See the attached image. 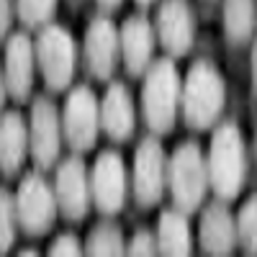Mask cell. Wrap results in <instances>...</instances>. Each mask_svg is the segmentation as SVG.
Returning a JSON list of instances; mask_svg holds the SVG:
<instances>
[{
    "mask_svg": "<svg viewBox=\"0 0 257 257\" xmlns=\"http://www.w3.org/2000/svg\"><path fill=\"white\" fill-rule=\"evenodd\" d=\"M226 103V85L211 59H196L183 80L180 111L190 128L206 132L219 121Z\"/></svg>",
    "mask_w": 257,
    "mask_h": 257,
    "instance_id": "6da1fadb",
    "label": "cell"
},
{
    "mask_svg": "<svg viewBox=\"0 0 257 257\" xmlns=\"http://www.w3.org/2000/svg\"><path fill=\"white\" fill-rule=\"evenodd\" d=\"M206 170L208 188L216 193L219 201H234L242 193L247 178V149L244 137L234 121L216 126L206 157Z\"/></svg>",
    "mask_w": 257,
    "mask_h": 257,
    "instance_id": "7a4b0ae2",
    "label": "cell"
},
{
    "mask_svg": "<svg viewBox=\"0 0 257 257\" xmlns=\"http://www.w3.org/2000/svg\"><path fill=\"white\" fill-rule=\"evenodd\" d=\"M180 90H183V80L173 59L162 57L149 64V70L144 72V88H142V116L152 134L160 137L175 128Z\"/></svg>",
    "mask_w": 257,
    "mask_h": 257,
    "instance_id": "3957f363",
    "label": "cell"
},
{
    "mask_svg": "<svg viewBox=\"0 0 257 257\" xmlns=\"http://www.w3.org/2000/svg\"><path fill=\"white\" fill-rule=\"evenodd\" d=\"M167 188L175 201V208L193 213L206 201L208 170L198 142H183L167 160Z\"/></svg>",
    "mask_w": 257,
    "mask_h": 257,
    "instance_id": "277c9868",
    "label": "cell"
},
{
    "mask_svg": "<svg viewBox=\"0 0 257 257\" xmlns=\"http://www.w3.org/2000/svg\"><path fill=\"white\" fill-rule=\"evenodd\" d=\"M36 52V67L44 77V85L52 93H62L70 88V82L75 77V39L67 26L49 21L47 26L39 29V36L34 41Z\"/></svg>",
    "mask_w": 257,
    "mask_h": 257,
    "instance_id": "5b68a950",
    "label": "cell"
},
{
    "mask_svg": "<svg viewBox=\"0 0 257 257\" xmlns=\"http://www.w3.org/2000/svg\"><path fill=\"white\" fill-rule=\"evenodd\" d=\"M16 216L18 226L24 229L29 237H44L57 221V196L54 188L41 178L39 173H31L21 180L16 190Z\"/></svg>",
    "mask_w": 257,
    "mask_h": 257,
    "instance_id": "8992f818",
    "label": "cell"
},
{
    "mask_svg": "<svg viewBox=\"0 0 257 257\" xmlns=\"http://www.w3.org/2000/svg\"><path fill=\"white\" fill-rule=\"evenodd\" d=\"M100 132V103L88 85L70 90L62 111V134L75 152H88L98 142Z\"/></svg>",
    "mask_w": 257,
    "mask_h": 257,
    "instance_id": "52a82bcc",
    "label": "cell"
},
{
    "mask_svg": "<svg viewBox=\"0 0 257 257\" xmlns=\"http://www.w3.org/2000/svg\"><path fill=\"white\" fill-rule=\"evenodd\" d=\"M62 116L57 105L47 95H36L29 118V152L39 170H49L57 165L62 152Z\"/></svg>",
    "mask_w": 257,
    "mask_h": 257,
    "instance_id": "ba28073f",
    "label": "cell"
},
{
    "mask_svg": "<svg viewBox=\"0 0 257 257\" xmlns=\"http://www.w3.org/2000/svg\"><path fill=\"white\" fill-rule=\"evenodd\" d=\"M134 201L142 208H155L165 198L167 157L157 137H147L134 155Z\"/></svg>",
    "mask_w": 257,
    "mask_h": 257,
    "instance_id": "9c48e42d",
    "label": "cell"
},
{
    "mask_svg": "<svg viewBox=\"0 0 257 257\" xmlns=\"http://www.w3.org/2000/svg\"><path fill=\"white\" fill-rule=\"evenodd\" d=\"M126 165L113 149H103L90 170L93 203L103 216H113L126 203Z\"/></svg>",
    "mask_w": 257,
    "mask_h": 257,
    "instance_id": "30bf717a",
    "label": "cell"
},
{
    "mask_svg": "<svg viewBox=\"0 0 257 257\" xmlns=\"http://www.w3.org/2000/svg\"><path fill=\"white\" fill-rule=\"evenodd\" d=\"M54 196L59 213L70 221H82L90 211L93 193H90V175L88 165L77 155L67 157L57 167V180H54Z\"/></svg>",
    "mask_w": 257,
    "mask_h": 257,
    "instance_id": "8fae6325",
    "label": "cell"
},
{
    "mask_svg": "<svg viewBox=\"0 0 257 257\" xmlns=\"http://www.w3.org/2000/svg\"><path fill=\"white\" fill-rule=\"evenodd\" d=\"M118 59H121V39L116 24L105 13L90 18L88 29H85V67H88V72L95 80L105 82L113 77Z\"/></svg>",
    "mask_w": 257,
    "mask_h": 257,
    "instance_id": "7c38bea8",
    "label": "cell"
},
{
    "mask_svg": "<svg viewBox=\"0 0 257 257\" xmlns=\"http://www.w3.org/2000/svg\"><path fill=\"white\" fill-rule=\"evenodd\" d=\"M157 41L167 57H183L190 52L196 39V16L185 0H162L155 24Z\"/></svg>",
    "mask_w": 257,
    "mask_h": 257,
    "instance_id": "4fadbf2b",
    "label": "cell"
},
{
    "mask_svg": "<svg viewBox=\"0 0 257 257\" xmlns=\"http://www.w3.org/2000/svg\"><path fill=\"white\" fill-rule=\"evenodd\" d=\"M36 52L34 41L26 31H16L6 41V59H3V75L8 85V95L16 103H26L34 90V75H36Z\"/></svg>",
    "mask_w": 257,
    "mask_h": 257,
    "instance_id": "5bb4252c",
    "label": "cell"
},
{
    "mask_svg": "<svg viewBox=\"0 0 257 257\" xmlns=\"http://www.w3.org/2000/svg\"><path fill=\"white\" fill-rule=\"evenodd\" d=\"M118 39H121V62L126 72L132 77H142L155 57V44H157L155 26L142 13L128 16L118 29Z\"/></svg>",
    "mask_w": 257,
    "mask_h": 257,
    "instance_id": "9a60e30c",
    "label": "cell"
},
{
    "mask_svg": "<svg viewBox=\"0 0 257 257\" xmlns=\"http://www.w3.org/2000/svg\"><path fill=\"white\" fill-rule=\"evenodd\" d=\"M137 108L123 82H111L100 100V128L113 142H126L134 134Z\"/></svg>",
    "mask_w": 257,
    "mask_h": 257,
    "instance_id": "2e32d148",
    "label": "cell"
},
{
    "mask_svg": "<svg viewBox=\"0 0 257 257\" xmlns=\"http://www.w3.org/2000/svg\"><path fill=\"white\" fill-rule=\"evenodd\" d=\"M201 249L206 254H231L237 247V219L231 216L224 201H216L203 208L198 226Z\"/></svg>",
    "mask_w": 257,
    "mask_h": 257,
    "instance_id": "e0dca14e",
    "label": "cell"
},
{
    "mask_svg": "<svg viewBox=\"0 0 257 257\" xmlns=\"http://www.w3.org/2000/svg\"><path fill=\"white\" fill-rule=\"evenodd\" d=\"M29 155V126L18 111L0 113V173L16 175Z\"/></svg>",
    "mask_w": 257,
    "mask_h": 257,
    "instance_id": "ac0fdd59",
    "label": "cell"
},
{
    "mask_svg": "<svg viewBox=\"0 0 257 257\" xmlns=\"http://www.w3.org/2000/svg\"><path fill=\"white\" fill-rule=\"evenodd\" d=\"M155 237H157V252L162 254L185 257L193 252V234L188 224V213L180 208H167L160 213Z\"/></svg>",
    "mask_w": 257,
    "mask_h": 257,
    "instance_id": "d6986e66",
    "label": "cell"
},
{
    "mask_svg": "<svg viewBox=\"0 0 257 257\" xmlns=\"http://www.w3.org/2000/svg\"><path fill=\"white\" fill-rule=\"evenodd\" d=\"M257 29L254 0H224V36L229 47H244Z\"/></svg>",
    "mask_w": 257,
    "mask_h": 257,
    "instance_id": "ffe728a7",
    "label": "cell"
},
{
    "mask_svg": "<svg viewBox=\"0 0 257 257\" xmlns=\"http://www.w3.org/2000/svg\"><path fill=\"white\" fill-rule=\"evenodd\" d=\"M85 252H88V254H126L121 226L113 224V221H108V219L98 221L90 229V234H88Z\"/></svg>",
    "mask_w": 257,
    "mask_h": 257,
    "instance_id": "44dd1931",
    "label": "cell"
},
{
    "mask_svg": "<svg viewBox=\"0 0 257 257\" xmlns=\"http://www.w3.org/2000/svg\"><path fill=\"white\" fill-rule=\"evenodd\" d=\"M234 219H237V244L247 254H257V193L242 203Z\"/></svg>",
    "mask_w": 257,
    "mask_h": 257,
    "instance_id": "7402d4cb",
    "label": "cell"
},
{
    "mask_svg": "<svg viewBox=\"0 0 257 257\" xmlns=\"http://www.w3.org/2000/svg\"><path fill=\"white\" fill-rule=\"evenodd\" d=\"M57 3L59 0H16V16L26 29H41L54 18Z\"/></svg>",
    "mask_w": 257,
    "mask_h": 257,
    "instance_id": "603a6c76",
    "label": "cell"
},
{
    "mask_svg": "<svg viewBox=\"0 0 257 257\" xmlns=\"http://www.w3.org/2000/svg\"><path fill=\"white\" fill-rule=\"evenodd\" d=\"M16 229H18V216H16V198L6 188H0V254H6L13 242H16Z\"/></svg>",
    "mask_w": 257,
    "mask_h": 257,
    "instance_id": "cb8c5ba5",
    "label": "cell"
},
{
    "mask_svg": "<svg viewBox=\"0 0 257 257\" xmlns=\"http://www.w3.org/2000/svg\"><path fill=\"white\" fill-rule=\"evenodd\" d=\"M126 252H128V254H137V257L155 254V252H157V237H155L149 229H139L134 237H132V242H128Z\"/></svg>",
    "mask_w": 257,
    "mask_h": 257,
    "instance_id": "d4e9b609",
    "label": "cell"
},
{
    "mask_svg": "<svg viewBox=\"0 0 257 257\" xmlns=\"http://www.w3.org/2000/svg\"><path fill=\"white\" fill-rule=\"evenodd\" d=\"M85 249L80 247V239L75 237V234H59V237L52 242L49 247V254H82Z\"/></svg>",
    "mask_w": 257,
    "mask_h": 257,
    "instance_id": "484cf974",
    "label": "cell"
},
{
    "mask_svg": "<svg viewBox=\"0 0 257 257\" xmlns=\"http://www.w3.org/2000/svg\"><path fill=\"white\" fill-rule=\"evenodd\" d=\"M13 16H16V3L13 0H0V41H3L6 36H11Z\"/></svg>",
    "mask_w": 257,
    "mask_h": 257,
    "instance_id": "4316f807",
    "label": "cell"
},
{
    "mask_svg": "<svg viewBox=\"0 0 257 257\" xmlns=\"http://www.w3.org/2000/svg\"><path fill=\"white\" fill-rule=\"evenodd\" d=\"M249 70H252V88L257 93V36H254V44H252V57H249Z\"/></svg>",
    "mask_w": 257,
    "mask_h": 257,
    "instance_id": "83f0119b",
    "label": "cell"
},
{
    "mask_svg": "<svg viewBox=\"0 0 257 257\" xmlns=\"http://www.w3.org/2000/svg\"><path fill=\"white\" fill-rule=\"evenodd\" d=\"M6 98H8V85H6V75H3V64H0V113L6 108Z\"/></svg>",
    "mask_w": 257,
    "mask_h": 257,
    "instance_id": "f1b7e54d",
    "label": "cell"
},
{
    "mask_svg": "<svg viewBox=\"0 0 257 257\" xmlns=\"http://www.w3.org/2000/svg\"><path fill=\"white\" fill-rule=\"evenodd\" d=\"M95 3H98V8H103V11H116V8H121V3H123V0H95Z\"/></svg>",
    "mask_w": 257,
    "mask_h": 257,
    "instance_id": "f546056e",
    "label": "cell"
},
{
    "mask_svg": "<svg viewBox=\"0 0 257 257\" xmlns=\"http://www.w3.org/2000/svg\"><path fill=\"white\" fill-rule=\"evenodd\" d=\"M139 6H152V3H157V0H137Z\"/></svg>",
    "mask_w": 257,
    "mask_h": 257,
    "instance_id": "4dcf8cb0",
    "label": "cell"
},
{
    "mask_svg": "<svg viewBox=\"0 0 257 257\" xmlns=\"http://www.w3.org/2000/svg\"><path fill=\"white\" fill-rule=\"evenodd\" d=\"M254 162H257V132H254Z\"/></svg>",
    "mask_w": 257,
    "mask_h": 257,
    "instance_id": "1f68e13d",
    "label": "cell"
},
{
    "mask_svg": "<svg viewBox=\"0 0 257 257\" xmlns=\"http://www.w3.org/2000/svg\"><path fill=\"white\" fill-rule=\"evenodd\" d=\"M70 3H72V6H75V8H77V6H80V3H82V0H70Z\"/></svg>",
    "mask_w": 257,
    "mask_h": 257,
    "instance_id": "d6a6232c",
    "label": "cell"
}]
</instances>
